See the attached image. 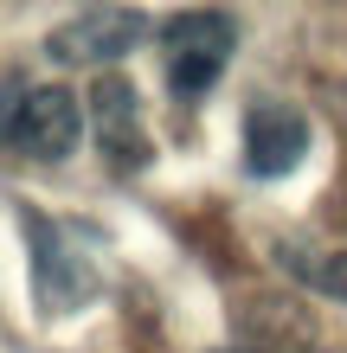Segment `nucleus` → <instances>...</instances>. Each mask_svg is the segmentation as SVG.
Returning a JSON list of instances; mask_svg holds the SVG:
<instances>
[{
	"label": "nucleus",
	"instance_id": "obj_1",
	"mask_svg": "<svg viewBox=\"0 0 347 353\" xmlns=\"http://www.w3.org/2000/svg\"><path fill=\"white\" fill-rule=\"evenodd\" d=\"M84 135V103H77L65 84H32L7 97V148L32 154V161H65Z\"/></svg>",
	"mask_w": 347,
	"mask_h": 353
},
{
	"label": "nucleus",
	"instance_id": "obj_2",
	"mask_svg": "<svg viewBox=\"0 0 347 353\" xmlns=\"http://www.w3.org/2000/svg\"><path fill=\"white\" fill-rule=\"evenodd\" d=\"M232 46H238V26L212 7H193L168 26V90L174 97H206L232 65Z\"/></svg>",
	"mask_w": 347,
	"mask_h": 353
},
{
	"label": "nucleus",
	"instance_id": "obj_3",
	"mask_svg": "<svg viewBox=\"0 0 347 353\" xmlns=\"http://www.w3.org/2000/svg\"><path fill=\"white\" fill-rule=\"evenodd\" d=\"M148 39V13L141 7H84L46 39L58 65H116Z\"/></svg>",
	"mask_w": 347,
	"mask_h": 353
},
{
	"label": "nucleus",
	"instance_id": "obj_4",
	"mask_svg": "<svg viewBox=\"0 0 347 353\" xmlns=\"http://www.w3.org/2000/svg\"><path fill=\"white\" fill-rule=\"evenodd\" d=\"M26 244H32V289H39V302H46L52 315H71V308L97 289L90 263L71 251V238L58 232L46 212H26Z\"/></svg>",
	"mask_w": 347,
	"mask_h": 353
},
{
	"label": "nucleus",
	"instance_id": "obj_5",
	"mask_svg": "<svg viewBox=\"0 0 347 353\" xmlns=\"http://www.w3.org/2000/svg\"><path fill=\"white\" fill-rule=\"evenodd\" d=\"M302 154H309V116H302L296 103H283V97L251 103V116H244V168L257 180H277V174H290Z\"/></svg>",
	"mask_w": 347,
	"mask_h": 353
},
{
	"label": "nucleus",
	"instance_id": "obj_6",
	"mask_svg": "<svg viewBox=\"0 0 347 353\" xmlns=\"http://www.w3.org/2000/svg\"><path fill=\"white\" fill-rule=\"evenodd\" d=\"M90 129H97V148H103L116 168H141V161H148L135 84H122V77H97V84H90Z\"/></svg>",
	"mask_w": 347,
	"mask_h": 353
},
{
	"label": "nucleus",
	"instance_id": "obj_7",
	"mask_svg": "<svg viewBox=\"0 0 347 353\" xmlns=\"http://www.w3.org/2000/svg\"><path fill=\"white\" fill-rule=\"evenodd\" d=\"M315 289H321V296H341V302H347V251H335L328 263L315 270Z\"/></svg>",
	"mask_w": 347,
	"mask_h": 353
},
{
	"label": "nucleus",
	"instance_id": "obj_8",
	"mask_svg": "<svg viewBox=\"0 0 347 353\" xmlns=\"http://www.w3.org/2000/svg\"><path fill=\"white\" fill-rule=\"evenodd\" d=\"M226 353H238V347H226Z\"/></svg>",
	"mask_w": 347,
	"mask_h": 353
}]
</instances>
